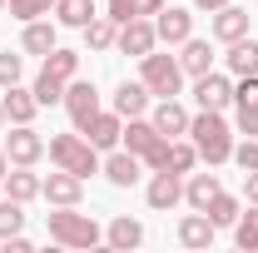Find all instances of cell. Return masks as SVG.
I'll return each instance as SVG.
<instances>
[{
    "instance_id": "6da1fadb",
    "label": "cell",
    "mask_w": 258,
    "mask_h": 253,
    "mask_svg": "<svg viewBox=\"0 0 258 253\" xmlns=\"http://www.w3.org/2000/svg\"><path fill=\"white\" fill-rule=\"evenodd\" d=\"M189 139L194 149H199V159L209 164V169H224L228 159H233V124L224 119V109H194L189 114Z\"/></svg>"
},
{
    "instance_id": "7a4b0ae2",
    "label": "cell",
    "mask_w": 258,
    "mask_h": 253,
    "mask_svg": "<svg viewBox=\"0 0 258 253\" xmlns=\"http://www.w3.org/2000/svg\"><path fill=\"white\" fill-rule=\"evenodd\" d=\"M80 75V50H64V45H55L45 60H40V75L30 80L35 99H40V109H50V104H60L64 99V85Z\"/></svg>"
},
{
    "instance_id": "3957f363",
    "label": "cell",
    "mask_w": 258,
    "mask_h": 253,
    "mask_svg": "<svg viewBox=\"0 0 258 253\" xmlns=\"http://www.w3.org/2000/svg\"><path fill=\"white\" fill-rule=\"evenodd\" d=\"M45 228H50V243H60V248H99L104 243V228L90 214H80V204L50 209L45 214Z\"/></svg>"
},
{
    "instance_id": "277c9868",
    "label": "cell",
    "mask_w": 258,
    "mask_h": 253,
    "mask_svg": "<svg viewBox=\"0 0 258 253\" xmlns=\"http://www.w3.org/2000/svg\"><path fill=\"white\" fill-rule=\"evenodd\" d=\"M45 154H50L55 169H70V174H80V179L99 174V159H104L80 129H70V134H50V139H45Z\"/></svg>"
},
{
    "instance_id": "5b68a950",
    "label": "cell",
    "mask_w": 258,
    "mask_h": 253,
    "mask_svg": "<svg viewBox=\"0 0 258 253\" xmlns=\"http://www.w3.org/2000/svg\"><path fill=\"white\" fill-rule=\"evenodd\" d=\"M139 80H144V90L154 99H174V95H184V85H189L179 55H169V50H149L139 60Z\"/></svg>"
},
{
    "instance_id": "8992f818",
    "label": "cell",
    "mask_w": 258,
    "mask_h": 253,
    "mask_svg": "<svg viewBox=\"0 0 258 253\" xmlns=\"http://www.w3.org/2000/svg\"><path fill=\"white\" fill-rule=\"evenodd\" d=\"M144 204H149L154 214L179 209V204H184V174H174V169H149V179H144Z\"/></svg>"
},
{
    "instance_id": "52a82bcc",
    "label": "cell",
    "mask_w": 258,
    "mask_h": 253,
    "mask_svg": "<svg viewBox=\"0 0 258 253\" xmlns=\"http://www.w3.org/2000/svg\"><path fill=\"white\" fill-rule=\"evenodd\" d=\"M189 95H194V109H228L233 104V75L228 70H209L189 80Z\"/></svg>"
},
{
    "instance_id": "ba28073f",
    "label": "cell",
    "mask_w": 258,
    "mask_h": 253,
    "mask_svg": "<svg viewBox=\"0 0 258 253\" xmlns=\"http://www.w3.org/2000/svg\"><path fill=\"white\" fill-rule=\"evenodd\" d=\"M0 144H5V159L10 164H40L45 159V134L35 124H5Z\"/></svg>"
},
{
    "instance_id": "9c48e42d",
    "label": "cell",
    "mask_w": 258,
    "mask_h": 253,
    "mask_svg": "<svg viewBox=\"0 0 258 253\" xmlns=\"http://www.w3.org/2000/svg\"><path fill=\"white\" fill-rule=\"evenodd\" d=\"M60 104H64V114H70V124H75V129H85V124L99 114V109H104V104H99L95 80H80V75L64 85V99H60Z\"/></svg>"
},
{
    "instance_id": "30bf717a",
    "label": "cell",
    "mask_w": 258,
    "mask_h": 253,
    "mask_svg": "<svg viewBox=\"0 0 258 253\" xmlns=\"http://www.w3.org/2000/svg\"><path fill=\"white\" fill-rule=\"evenodd\" d=\"M99 174H104L114 189H134V184L144 179V159L134 154V149H124V144H119V149H109V154L99 159Z\"/></svg>"
},
{
    "instance_id": "8fae6325",
    "label": "cell",
    "mask_w": 258,
    "mask_h": 253,
    "mask_svg": "<svg viewBox=\"0 0 258 253\" xmlns=\"http://www.w3.org/2000/svg\"><path fill=\"white\" fill-rule=\"evenodd\" d=\"M209 35H214V45H233V40L253 35V15H248L243 5H233V0H228L224 10H214V15H209Z\"/></svg>"
},
{
    "instance_id": "7c38bea8",
    "label": "cell",
    "mask_w": 258,
    "mask_h": 253,
    "mask_svg": "<svg viewBox=\"0 0 258 253\" xmlns=\"http://www.w3.org/2000/svg\"><path fill=\"white\" fill-rule=\"evenodd\" d=\"M40 199H45L50 209L85 204V179H80V174H70V169H55V174H45V179H40Z\"/></svg>"
},
{
    "instance_id": "4fadbf2b",
    "label": "cell",
    "mask_w": 258,
    "mask_h": 253,
    "mask_svg": "<svg viewBox=\"0 0 258 253\" xmlns=\"http://www.w3.org/2000/svg\"><path fill=\"white\" fill-rule=\"evenodd\" d=\"M114 50H119V55H134V60H144L149 50H159V30H154V20H149V15L124 20V25H119V40H114Z\"/></svg>"
},
{
    "instance_id": "5bb4252c",
    "label": "cell",
    "mask_w": 258,
    "mask_h": 253,
    "mask_svg": "<svg viewBox=\"0 0 258 253\" xmlns=\"http://www.w3.org/2000/svg\"><path fill=\"white\" fill-rule=\"evenodd\" d=\"M154 30H159V45L179 50L194 35V5H164L159 15H154Z\"/></svg>"
},
{
    "instance_id": "9a60e30c",
    "label": "cell",
    "mask_w": 258,
    "mask_h": 253,
    "mask_svg": "<svg viewBox=\"0 0 258 253\" xmlns=\"http://www.w3.org/2000/svg\"><path fill=\"white\" fill-rule=\"evenodd\" d=\"M189 104L174 95V99H154L149 104V119H154V129H159L164 139H179V134H189Z\"/></svg>"
},
{
    "instance_id": "2e32d148",
    "label": "cell",
    "mask_w": 258,
    "mask_h": 253,
    "mask_svg": "<svg viewBox=\"0 0 258 253\" xmlns=\"http://www.w3.org/2000/svg\"><path fill=\"white\" fill-rule=\"evenodd\" d=\"M90 144H95L99 154H109V149H119V139H124V114H114V109H99L90 124L80 129Z\"/></svg>"
},
{
    "instance_id": "e0dca14e",
    "label": "cell",
    "mask_w": 258,
    "mask_h": 253,
    "mask_svg": "<svg viewBox=\"0 0 258 253\" xmlns=\"http://www.w3.org/2000/svg\"><path fill=\"white\" fill-rule=\"evenodd\" d=\"M55 45H60V25H55L50 15H40V20H25V25H20V50H25V55H40V60H45Z\"/></svg>"
},
{
    "instance_id": "ac0fdd59",
    "label": "cell",
    "mask_w": 258,
    "mask_h": 253,
    "mask_svg": "<svg viewBox=\"0 0 258 253\" xmlns=\"http://www.w3.org/2000/svg\"><path fill=\"white\" fill-rule=\"evenodd\" d=\"M40 179L45 174H35V164H10L5 179H0V194L5 199H20V204H35L40 199Z\"/></svg>"
},
{
    "instance_id": "d6986e66",
    "label": "cell",
    "mask_w": 258,
    "mask_h": 253,
    "mask_svg": "<svg viewBox=\"0 0 258 253\" xmlns=\"http://www.w3.org/2000/svg\"><path fill=\"white\" fill-rule=\"evenodd\" d=\"M174 233H179V243L194 248V253H199V248H214V238H219V228H214V219H209L204 209H189V214L179 219Z\"/></svg>"
},
{
    "instance_id": "ffe728a7",
    "label": "cell",
    "mask_w": 258,
    "mask_h": 253,
    "mask_svg": "<svg viewBox=\"0 0 258 253\" xmlns=\"http://www.w3.org/2000/svg\"><path fill=\"white\" fill-rule=\"evenodd\" d=\"M149 104H154V95L144 90V80H119V85H114V95H109V109H114V114H124V119L149 114Z\"/></svg>"
},
{
    "instance_id": "44dd1931",
    "label": "cell",
    "mask_w": 258,
    "mask_h": 253,
    "mask_svg": "<svg viewBox=\"0 0 258 253\" xmlns=\"http://www.w3.org/2000/svg\"><path fill=\"white\" fill-rule=\"evenodd\" d=\"M214 60H219V55H214V35H209V40L189 35V40L179 45V65H184V75H189V80L209 75V70H214Z\"/></svg>"
},
{
    "instance_id": "7402d4cb",
    "label": "cell",
    "mask_w": 258,
    "mask_h": 253,
    "mask_svg": "<svg viewBox=\"0 0 258 253\" xmlns=\"http://www.w3.org/2000/svg\"><path fill=\"white\" fill-rule=\"evenodd\" d=\"M224 70L233 75V80H243V75H258V40L253 35H243V40H233V45H224Z\"/></svg>"
},
{
    "instance_id": "603a6c76",
    "label": "cell",
    "mask_w": 258,
    "mask_h": 253,
    "mask_svg": "<svg viewBox=\"0 0 258 253\" xmlns=\"http://www.w3.org/2000/svg\"><path fill=\"white\" fill-rule=\"evenodd\" d=\"M104 243L119 248V253H134L139 243H144V223L129 219V214H114V219L104 223Z\"/></svg>"
},
{
    "instance_id": "cb8c5ba5",
    "label": "cell",
    "mask_w": 258,
    "mask_h": 253,
    "mask_svg": "<svg viewBox=\"0 0 258 253\" xmlns=\"http://www.w3.org/2000/svg\"><path fill=\"white\" fill-rule=\"evenodd\" d=\"M0 104H5V119H10V124H35V114H40V99H35V90H25V85H10V90L0 95Z\"/></svg>"
},
{
    "instance_id": "d4e9b609",
    "label": "cell",
    "mask_w": 258,
    "mask_h": 253,
    "mask_svg": "<svg viewBox=\"0 0 258 253\" xmlns=\"http://www.w3.org/2000/svg\"><path fill=\"white\" fill-rule=\"evenodd\" d=\"M224 189V179L214 174V169H194V174H184V209H209V199Z\"/></svg>"
},
{
    "instance_id": "484cf974",
    "label": "cell",
    "mask_w": 258,
    "mask_h": 253,
    "mask_svg": "<svg viewBox=\"0 0 258 253\" xmlns=\"http://www.w3.org/2000/svg\"><path fill=\"white\" fill-rule=\"evenodd\" d=\"M80 35H85V50H90V55H109V50H114V40H119V25L99 10V15H95Z\"/></svg>"
},
{
    "instance_id": "4316f807",
    "label": "cell",
    "mask_w": 258,
    "mask_h": 253,
    "mask_svg": "<svg viewBox=\"0 0 258 253\" xmlns=\"http://www.w3.org/2000/svg\"><path fill=\"white\" fill-rule=\"evenodd\" d=\"M50 15H55V25H64V30H85L99 10H95V0H55Z\"/></svg>"
},
{
    "instance_id": "83f0119b",
    "label": "cell",
    "mask_w": 258,
    "mask_h": 253,
    "mask_svg": "<svg viewBox=\"0 0 258 253\" xmlns=\"http://www.w3.org/2000/svg\"><path fill=\"white\" fill-rule=\"evenodd\" d=\"M204 214L214 219V228H233L238 214H243V199H238V194H228V189H219L214 199H209V209H204Z\"/></svg>"
},
{
    "instance_id": "f1b7e54d",
    "label": "cell",
    "mask_w": 258,
    "mask_h": 253,
    "mask_svg": "<svg viewBox=\"0 0 258 253\" xmlns=\"http://www.w3.org/2000/svg\"><path fill=\"white\" fill-rule=\"evenodd\" d=\"M204 159H199V149H194L189 134H179V139H169V164L164 169H174V174H194Z\"/></svg>"
},
{
    "instance_id": "f546056e",
    "label": "cell",
    "mask_w": 258,
    "mask_h": 253,
    "mask_svg": "<svg viewBox=\"0 0 258 253\" xmlns=\"http://www.w3.org/2000/svg\"><path fill=\"white\" fill-rule=\"evenodd\" d=\"M233 243L243 253H258V204H248L243 214H238V223H233Z\"/></svg>"
},
{
    "instance_id": "4dcf8cb0",
    "label": "cell",
    "mask_w": 258,
    "mask_h": 253,
    "mask_svg": "<svg viewBox=\"0 0 258 253\" xmlns=\"http://www.w3.org/2000/svg\"><path fill=\"white\" fill-rule=\"evenodd\" d=\"M20 228H25V204L0 194V238H10V233H20Z\"/></svg>"
},
{
    "instance_id": "1f68e13d",
    "label": "cell",
    "mask_w": 258,
    "mask_h": 253,
    "mask_svg": "<svg viewBox=\"0 0 258 253\" xmlns=\"http://www.w3.org/2000/svg\"><path fill=\"white\" fill-rule=\"evenodd\" d=\"M5 10H10V20H20V25H25V20H40V15H50V10H55V0H10Z\"/></svg>"
},
{
    "instance_id": "d6a6232c",
    "label": "cell",
    "mask_w": 258,
    "mask_h": 253,
    "mask_svg": "<svg viewBox=\"0 0 258 253\" xmlns=\"http://www.w3.org/2000/svg\"><path fill=\"white\" fill-rule=\"evenodd\" d=\"M20 80H25V50H20V55L0 50V90H10V85H20Z\"/></svg>"
},
{
    "instance_id": "836d02e7",
    "label": "cell",
    "mask_w": 258,
    "mask_h": 253,
    "mask_svg": "<svg viewBox=\"0 0 258 253\" xmlns=\"http://www.w3.org/2000/svg\"><path fill=\"white\" fill-rule=\"evenodd\" d=\"M228 164H238L243 174H253V169H258V139L238 134V139H233V159H228Z\"/></svg>"
},
{
    "instance_id": "e575fe53",
    "label": "cell",
    "mask_w": 258,
    "mask_h": 253,
    "mask_svg": "<svg viewBox=\"0 0 258 253\" xmlns=\"http://www.w3.org/2000/svg\"><path fill=\"white\" fill-rule=\"evenodd\" d=\"M233 134L258 139V109H253V104H233Z\"/></svg>"
},
{
    "instance_id": "d590c367",
    "label": "cell",
    "mask_w": 258,
    "mask_h": 253,
    "mask_svg": "<svg viewBox=\"0 0 258 253\" xmlns=\"http://www.w3.org/2000/svg\"><path fill=\"white\" fill-rule=\"evenodd\" d=\"M233 104H253V109H258V75L233 80Z\"/></svg>"
},
{
    "instance_id": "8d00e7d4",
    "label": "cell",
    "mask_w": 258,
    "mask_h": 253,
    "mask_svg": "<svg viewBox=\"0 0 258 253\" xmlns=\"http://www.w3.org/2000/svg\"><path fill=\"white\" fill-rule=\"evenodd\" d=\"M0 243H5V253H30V248H35L30 238H25V228H20V233H10V238H0Z\"/></svg>"
},
{
    "instance_id": "74e56055",
    "label": "cell",
    "mask_w": 258,
    "mask_h": 253,
    "mask_svg": "<svg viewBox=\"0 0 258 253\" xmlns=\"http://www.w3.org/2000/svg\"><path fill=\"white\" fill-rule=\"evenodd\" d=\"M243 204H258V169L243 174Z\"/></svg>"
},
{
    "instance_id": "f35d334b",
    "label": "cell",
    "mask_w": 258,
    "mask_h": 253,
    "mask_svg": "<svg viewBox=\"0 0 258 253\" xmlns=\"http://www.w3.org/2000/svg\"><path fill=\"white\" fill-rule=\"evenodd\" d=\"M189 5H194V10H204V15H214V10H224L228 0H189Z\"/></svg>"
},
{
    "instance_id": "ab89813d",
    "label": "cell",
    "mask_w": 258,
    "mask_h": 253,
    "mask_svg": "<svg viewBox=\"0 0 258 253\" xmlns=\"http://www.w3.org/2000/svg\"><path fill=\"white\" fill-rule=\"evenodd\" d=\"M5 169H10V159H5V144H0V179H5Z\"/></svg>"
},
{
    "instance_id": "60d3db41",
    "label": "cell",
    "mask_w": 258,
    "mask_h": 253,
    "mask_svg": "<svg viewBox=\"0 0 258 253\" xmlns=\"http://www.w3.org/2000/svg\"><path fill=\"white\" fill-rule=\"evenodd\" d=\"M5 124H10V119H5V104H0V134H5Z\"/></svg>"
},
{
    "instance_id": "b9f144b4",
    "label": "cell",
    "mask_w": 258,
    "mask_h": 253,
    "mask_svg": "<svg viewBox=\"0 0 258 253\" xmlns=\"http://www.w3.org/2000/svg\"><path fill=\"white\" fill-rule=\"evenodd\" d=\"M5 5H10V0H0V10H5Z\"/></svg>"
}]
</instances>
